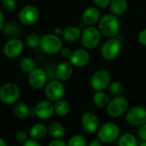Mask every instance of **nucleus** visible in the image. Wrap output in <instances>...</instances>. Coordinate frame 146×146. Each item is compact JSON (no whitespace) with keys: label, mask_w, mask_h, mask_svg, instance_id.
<instances>
[{"label":"nucleus","mask_w":146,"mask_h":146,"mask_svg":"<svg viewBox=\"0 0 146 146\" xmlns=\"http://www.w3.org/2000/svg\"><path fill=\"white\" fill-rule=\"evenodd\" d=\"M129 107V103L127 99L122 96L114 97L112 100L110 101L106 110L107 113L110 117L117 118L124 115Z\"/></svg>","instance_id":"obj_5"},{"label":"nucleus","mask_w":146,"mask_h":146,"mask_svg":"<svg viewBox=\"0 0 146 146\" xmlns=\"http://www.w3.org/2000/svg\"><path fill=\"white\" fill-rule=\"evenodd\" d=\"M55 113L54 104L49 100H42L34 107V115L41 120H48Z\"/></svg>","instance_id":"obj_15"},{"label":"nucleus","mask_w":146,"mask_h":146,"mask_svg":"<svg viewBox=\"0 0 146 146\" xmlns=\"http://www.w3.org/2000/svg\"><path fill=\"white\" fill-rule=\"evenodd\" d=\"M81 43L82 45L86 49L96 48L101 40V33L98 28L93 26H88L81 33Z\"/></svg>","instance_id":"obj_6"},{"label":"nucleus","mask_w":146,"mask_h":146,"mask_svg":"<svg viewBox=\"0 0 146 146\" xmlns=\"http://www.w3.org/2000/svg\"><path fill=\"white\" fill-rule=\"evenodd\" d=\"M39 42H40V37L37 33H29L26 37V43L28 47L30 48H36L39 46Z\"/></svg>","instance_id":"obj_31"},{"label":"nucleus","mask_w":146,"mask_h":146,"mask_svg":"<svg viewBox=\"0 0 146 146\" xmlns=\"http://www.w3.org/2000/svg\"><path fill=\"white\" fill-rule=\"evenodd\" d=\"M30 110L31 109L28 107V105L23 102H17L13 109L14 115L20 120L27 118L30 115Z\"/></svg>","instance_id":"obj_24"},{"label":"nucleus","mask_w":146,"mask_h":146,"mask_svg":"<svg viewBox=\"0 0 146 146\" xmlns=\"http://www.w3.org/2000/svg\"><path fill=\"white\" fill-rule=\"evenodd\" d=\"M111 0H93V3L96 7L100 9H104L110 6Z\"/></svg>","instance_id":"obj_34"},{"label":"nucleus","mask_w":146,"mask_h":146,"mask_svg":"<svg viewBox=\"0 0 146 146\" xmlns=\"http://www.w3.org/2000/svg\"><path fill=\"white\" fill-rule=\"evenodd\" d=\"M40 16V13L38 9L33 5H27L24 6L18 14L19 21L27 26H31L35 24Z\"/></svg>","instance_id":"obj_10"},{"label":"nucleus","mask_w":146,"mask_h":146,"mask_svg":"<svg viewBox=\"0 0 146 146\" xmlns=\"http://www.w3.org/2000/svg\"><path fill=\"white\" fill-rule=\"evenodd\" d=\"M103 143L99 139H93L87 144V146H103Z\"/></svg>","instance_id":"obj_40"},{"label":"nucleus","mask_w":146,"mask_h":146,"mask_svg":"<svg viewBox=\"0 0 146 146\" xmlns=\"http://www.w3.org/2000/svg\"><path fill=\"white\" fill-rule=\"evenodd\" d=\"M121 50V44L119 39L110 38L104 42L101 48V55L104 59L107 61L115 60L120 54Z\"/></svg>","instance_id":"obj_7"},{"label":"nucleus","mask_w":146,"mask_h":146,"mask_svg":"<svg viewBox=\"0 0 146 146\" xmlns=\"http://www.w3.org/2000/svg\"><path fill=\"white\" fill-rule=\"evenodd\" d=\"M5 24V19H4V15L2 12V10L0 9V30L3 29V26Z\"/></svg>","instance_id":"obj_41"},{"label":"nucleus","mask_w":146,"mask_h":146,"mask_svg":"<svg viewBox=\"0 0 146 146\" xmlns=\"http://www.w3.org/2000/svg\"><path fill=\"white\" fill-rule=\"evenodd\" d=\"M28 83L30 86L35 90L42 89L47 84L46 72L40 68H35L31 73H29Z\"/></svg>","instance_id":"obj_13"},{"label":"nucleus","mask_w":146,"mask_h":146,"mask_svg":"<svg viewBox=\"0 0 146 146\" xmlns=\"http://www.w3.org/2000/svg\"><path fill=\"white\" fill-rule=\"evenodd\" d=\"M81 31L79 27L74 26H69L64 28L62 32V38L67 42H75L81 37Z\"/></svg>","instance_id":"obj_19"},{"label":"nucleus","mask_w":146,"mask_h":146,"mask_svg":"<svg viewBox=\"0 0 146 146\" xmlns=\"http://www.w3.org/2000/svg\"><path fill=\"white\" fill-rule=\"evenodd\" d=\"M2 30H3L4 35L10 38H18L21 33V30L20 27L16 23L11 22V21L5 22Z\"/></svg>","instance_id":"obj_23"},{"label":"nucleus","mask_w":146,"mask_h":146,"mask_svg":"<svg viewBox=\"0 0 146 146\" xmlns=\"http://www.w3.org/2000/svg\"><path fill=\"white\" fill-rule=\"evenodd\" d=\"M24 44L21 39L19 38H10L5 43L3 48V52L4 56L8 58L14 59L18 57L23 51Z\"/></svg>","instance_id":"obj_12"},{"label":"nucleus","mask_w":146,"mask_h":146,"mask_svg":"<svg viewBox=\"0 0 146 146\" xmlns=\"http://www.w3.org/2000/svg\"><path fill=\"white\" fill-rule=\"evenodd\" d=\"M22 146H42L40 145V143L38 142V140L33 139H27L24 144H22Z\"/></svg>","instance_id":"obj_39"},{"label":"nucleus","mask_w":146,"mask_h":146,"mask_svg":"<svg viewBox=\"0 0 146 146\" xmlns=\"http://www.w3.org/2000/svg\"><path fill=\"white\" fill-rule=\"evenodd\" d=\"M138 41L140 44L146 46V28L142 30L138 36Z\"/></svg>","instance_id":"obj_36"},{"label":"nucleus","mask_w":146,"mask_h":146,"mask_svg":"<svg viewBox=\"0 0 146 146\" xmlns=\"http://www.w3.org/2000/svg\"><path fill=\"white\" fill-rule=\"evenodd\" d=\"M15 139L18 143L20 144H24L27 139H28V135L26 131L20 130L16 133L15 134Z\"/></svg>","instance_id":"obj_33"},{"label":"nucleus","mask_w":146,"mask_h":146,"mask_svg":"<svg viewBox=\"0 0 146 146\" xmlns=\"http://www.w3.org/2000/svg\"><path fill=\"white\" fill-rule=\"evenodd\" d=\"M60 53L63 58H69L71 54H72V50L68 47H62Z\"/></svg>","instance_id":"obj_38"},{"label":"nucleus","mask_w":146,"mask_h":146,"mask_svg":"<svg viewBox=\"0 0 146 146\" xmlns=\"http://www.w3.org/2000/svg\"><path fill=\"white\" fill-rule=\"evenodd\" d=\"M0 146H8L7 143L5 142V140L3 139L2 138H0Z\"/></svg>","instance_id":"obj_42"},{"label":"nucleus","mask_w":146,"mask_h":146,"mask_svg":"<svg viewBox=\"0 0 146 146\" xmlns=\"http://www.w3.org/2000/svg\"><path fill=\"white\" fill-rule=\"evenodd\" d=\"M54 110L55 113L59 116H65L70 111V105L69 104L63 99H61L55 103L54 104Z\"/></svg>","instance_id":"obj_27"},{"label":"nucleus","mask_w":146,"mask_h":146,"mask_svg":"<svg viewBox=\"0 0 146 146\" xmlns=\"http://www.w3.org/2000/svg\"><path fill=\"white\" fill-rule=\"evenodd\" d=\"M127 122L133 127H140L146 123V109L142 106H133L126 112Z\"/></svg>","instance_id":"obj_9"},{"label":"nucleus","mask_w":146,"mask_h":146,"mask_svg":"<svg viewBox=\"0 0 146 146\" xmlns=\"http://www.w3.org/2000/svg\"><path fill=\"white\" fill-rule=\"evenodd\" d=\"M2 6L7 11H14L16 9L15 0H2Z\"/></svg>","instance_id":"obj_32"},{"label":"nucleus","mask_w":146,"mask_h":146,"mask_svg":"<svg viewBox=\"0 0 146 146\" xmlns=\"http://www.w3.org/2000/svg\"><path fill=\"white\" fill-rule=\"evenodd\" d=\"M100 19V11L96 6L87 7L82 14V21L87 26H93Z\"/></svg>","instance_id":"obj_17"},{"label":"nucleus","mask_w":146,"mask_h":146,"mask_svg":"<svg viewBox=\"0 0 146 146\" xmlns=\"http://www.w3.org/2000/svg\"><path fill=\"white\" fill-rule=\"evenodd\" d=\"M138 135L139 139L143 141H146V123L139 127L138 130Z\"/></svg>","instance_id":"obj_35"},{"label":"nucleus","mask_w":146,"mask_h":146,"mask_svg":"<svg viewBox=\"0 0 146 146\" xmlns=\"http://www.w3.org/2000/svg\"><path fill=\"white\" fill-rule=\"evenodd\" d=\"M48 146H68V145L62 139H53L52 141H50Z\"/></svg>","instance_id":"obj_37"},{"label":"nucleus","mask_w":146,"mask_h":146,"mask_svg":"<svg viewBox=\"0 0 146 146\" xmlns=\"http://www.w3.org/2000/svg\"><path fill=\"white\" fill-rule=\"evenodd\" d=\"M20 67L21 68L22 71H24L25 73H31L35 68V62L34 61L30 58V57H25L23 58L21 61V63H20Z\"/></svg>","instance_id":"obj_29"},{"label":"nucleus","mask_w":146,"mask_h":146,"mask_svg":"<svg viewBox=\"0 0 146 146\" xmlns=\"http://www.w3.org/2000/svg\"><path fill=\"white\" fill-rule=\"evenodd\" d=\"M98 30L107 38H114L120 32V23L116 15L108 14L102 16L98 21Z\"/></svg>","instance_id":"obj_1"},{"label":"nucleus","mask_w":146,"mask_h":146,"mask_svg":"<svg viewBox=\"0 0 146 146\" xmlns=\"http://www.w3.org/2000/svg\"><path fill=\"white\" fill-rule=\"evenodd\" d=\"M56 74L61 81L69 80L73 75V65L68 62H61L56 69Z\"/></svg>","instance_id":"obj_18"},{"label":"nucleus","mask_w":146,"mask_h":146,"mask_svg":"<svg viewBox=\"0 0 146 146\" xmlns=\"http://www.w3.org/2000/svg\"><path fill=\"white\" fill-rule=\"evenodd\" d=\"M48 133L54 139H62L65 135V128L60 122H52L48 127Z\"/></svg>","instance_id":"obj_25"},{"label":"nucleus","mask_w":146,"mask_h":146,"mask_svg":"<svg viewBox=\"0 0 146 146\" xmlns=\"http://www.w3.org/2000/svg\"><path fill=\"white\" fill-rule=\"evenodd\" d=\"M80 123L83 130L89 134L97 133L100 127L98 116L92 112L84 113L81 116Z\"/></svg>","instance_id":"obj_14"},{"label":"nucleus","mask_w":146,"mask_h":146,"mask_svg":"<svg viewBox=\"0 0 146 146\" xmlns=\"http://www.w3.org/2000/svg\"><path fill=\"white\" fill-rule=\"evenodd\" d=\"M108 87H109L110 93L114 97L121 96V94L124 91L123 85L120 81H112V82H110V84L109 85Z\"/></svg>","instance_id":"obj_28"},{"label":"nucleus","mask_w":146,"mask_h":146,"mask_svg":"<svg viewBox=\"0 0 146 146\" xmlns=\"http://www.w3.org/2000/svg\"><path fill=\"white\" fill-rule=\"evenodd\" d=\"M48 133L47 127L43 123H36L32 126L29 130V135L32 139L40 140L44 139Z\"/></svg>","instance_id":"obj_20"},{"label":"nucleus","mask_w":146,"mask_h":146,"mask_svg":"<svg viewBox=\"0 0 146 146\" xmlns=\"http://www.w3.org/2000/svg\"><path fill=\"white\" fill-rule=\"evenodd\" d=\"M139 142L137 138L130 133H126L119 137L118 146H138Z\"/></svg>","instance_id":"obj_26"},{"label":"nucleus","mask_w":146,"mask_h":146,"mask_svg":"<svg viewBox=\"0 0 146 146\" xmlns=\"http://www.w3.org/2000/svg\"><path fill=\"white\" fill-rule=\"evenodd\" d=\"M128 3L127 0H111L110 4V9L111 13L116 16L124 14L127 9Z\"/></svg>","instance_id":"obj_22"},{"label":"nucleus","mask_w":146,"mask_h":146,"mask_svg":"<svg viewBox=\"0 0 146 146\" xmlns=\"http://www.w3.org/2000/svg\"><path fill=\"white\" fill-rule=\"evenodd\" d=\"M39 47L46 54H57L62 48V41L57 34L48 33L40 38Z\"/></svg>","instance_id":"obj_3"},{"label":"nucleus","mask_w":146,"mask_h":146,"mask_svg":"<svg viewBox=\"0 0 146 146\" xmlns=\"http://www.w3.org/2000/svg\"><path fill=\"white\" fill-rule=\"evenodd\" d=\"M138 146H146V141H143L141 140V142L139 143V145Z\"/></svg>","instance_id":"obj_43"},{"label":"nucleus","mask_w":146,"mask_h":146,"mask_svg":"<svg viewBox=\"0 0 146 146\" xmlns=\"http://www.w3.org/2000/svg\"><path fill=\"white\" fill-rule=\"evenodd\" d=\"M21 97L19 86L15 83H6L0 87V101L5 104H14Z\"/></svg>","instance_id":"obj_4"},{"label":"nucleus","mask_w":146,"mask_h":146,"mask_svg":"<svg viewBox=\"0 0 146 146\" xmlns=\"http://www.w3.org/2000/svg\"><path fill=\"white\" fill-rule=\"evenodd\" d=\"M65 87L59 80H51L44 86V95L50 102H57L64 97Z\"/></svg>","instance_id":"obj_8"},{"label":"nucleus","mask_w":146,"mask_h":146,"mask_svg":"<svg viewBox=\"0 0 146 146\" xmlns=\"http://www.w3.org/2000/svg\"><path fill=\"white\" fill-rule=\"evenodd\" d=\"M68 59L73 67L83 68L90 62V54L85 49H77L72 51V54Z\"/></svg>","instance_id":"obj_16"},{"label":"nucleus","mask_w":146,"mask_h":146,"mask_svg":"<svg viewBox=\"0 0 146 146\" xmlns=\"http://www.w3.org/2000/svg\"><path fill=\"white\" fill-rule=\"evenodd\" d=\"M93 104L96 107L99 109H104L107 108L110 99L109 95L104 91H98L93 94Z\"/></svg>","instance_id":"obj_21"},{"label":"nucleus","mask_w":146,"mask_h":146,"mask_svg":"<svg viewBox=\"0 0 146 146\" xmlns=\"http://www.w3.org/2000/svg\"><path fill=\"white\" fill-rule=\"evenodd\" d=\"M97 133L98 138L102 143L110 144L119 139L121 129L116 123L110 121L100 126Z\"/></svg>","instance_id":"obj_2"},{"label":"nucleus","mask_w":146,"mask_h":146,"mask_svg":"<svg viewBox=\"0 0 146 146\" xmlns=\"http://www.w3.org/2000/svg\"><path fill=\"white\" fill-rule=\"evenodd\" d=\"M91 86L96 92L104 91L111 82V75L107 70H98L91 77Z\"/></svg>","instance_id":"obj_11"},{"label":"nucleus","mask_w":146,"mask_h":146,"mask_svg":"<svg viewBox=\"0 0 146 146\" xmlns=\"http://www.w3.org/2000/svg\"><path fill=\"white\" fill-rule=\"evenodd\" d=\"M68 146H87V141L85 136L76 134L71 137L68 142Z\"/></svg>","instance_id":"obj_30"}]
</instances>
